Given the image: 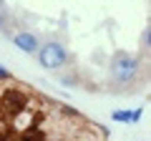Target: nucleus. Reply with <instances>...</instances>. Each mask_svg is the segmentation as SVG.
I'll use <instances>...</instances> for the list:
<instances>
[{"label": "nucleus", "mask_w": 151, "mask_h": 141, "mask_svg": "<svg viewBox=\"0 0 151 141\" xmlns=\"http://www.w3.org/2000/svg\"><path fill=\"white\" fill-rule=\"evenodd\" d=\"M13 43H15L18 50H23V53H38V48H40V40H38L35 33H28V30H20L13 35Z\"/></svg>", "instance_id": "obj_3"}, {"label": "nucleus", "mask_w": 151, "mask_h": 141, "mask_svg": "<svg viewBox=\"0 0 151 141\" xmlns=\"http://www.w3.org/2000/svg\"><path fill=\"white\" fill-rule=\"evenodd\" d=\"M65 60H68V53H65V48L60 43H55V40H50V43H45V45L38 48V63L43 65V68H48V70L63 68Z\"/></svg>", "instance_id": "obj_2"}, {"label": "nucleus", "mask_w": 151, "mask_h": 141, "mask_svg": "<svg viewBox=\"0 0 151 141\" xmlns=\"http://www.w3.org/2000/svg\"><path fill=\"white\" fill-rule=\"evenodd\" d=\"M10 78H13V76H10V70H8L5 65H0V81H10Z\"/></svg>", "instance_id": "obj_5"}, {"label": "nucleus", "mask_w": 151, "mask_h": 141, "mask_svg": "<svg viewBox=\"0 0 151 141\" xmlns=\"http://www.w3.org/2000/svg\"><path fill=\"white\" fill-rule=\"evenodd\" d=\"M139 68H141V60L136 55H129V53H116L111 60V73L119 83H131L136 81L139 76Z\"/></svg>", "instance_id": "obj_1"}, {"label": "nucleus", "mask_w": 151, "mask_h": 141, "mask_svg": "<svg viewBox=\"0 0 151 141\" xmlns=\"http://www.w3.org/2000/svg\"><path fill=\"white\" fill-rule=\"evenodd\" d=\"M60 83H63L65 88H73V86H76V81H73V78H60Z\"/></svg>", "instance_id": "obj_7"}, {"label": "nucleus", "mask_w": 151, "mask_h": 141, "mask_svg": "<svg viewBox=\"0 0 151 141\" xmlns=\"http://www.w3.org/2000/svg\"><path fill=\"white\" fill-rule=\"evenodd\" d=\"M8 25V18H5V10H0V30H5Z\"/></svg>", "instance_id": "obj_6"}, {"label": "nucleus", "mask_w": 151, "mask_h": 141, "mask_svg": "<svg viewBox=\"0 0 151 141\" xmlns=\"http://www.w3.org/2000/svg\"><path fill=\"white\" fill-rule=\"evenodd\" d=\"M111 119L113 121H119V124H136V121L141 119V109H134V111H111Z\"/></svg>", "instance_id": "obj_4"}]
</instances>
